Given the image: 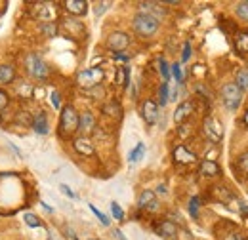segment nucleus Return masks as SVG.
Returning a JSON list of instances; mask_svg holds the SVG:
<instances>
[{
    "label": "nucleus",
    "instance_id": "39448f33",
    "mask_svg": "<svg viewBox=\"0 0 248 240\" xmlns=\"http://www.w3.org/2000/svg\"><path fill=\"white\" fill-rule=\"evenodd\" d=\"M202 135L212 143H219L223 137V128L214 117H206L202 122Z\"/></svg>",
    "mask_w": 248,
    "mask_h": 240
},
{
    "label": "nucleus",
    "instance_id": "ea45409f",
    "mask_svg": "<svg viewBox=\"0 0 248 240\" xmlns=\"http://www.w3.org/2000/svg\"><path fill=\"white\" fill-rule=\"evenodd\" d=\"M60 189L63 191V195H67L69 198H77V195H75V193H73V191H71L67 185H60Z\"/></svg>",
    "mask_w": 248,
    "mask_h": 240
},
{
    "label": "nucleus",
    "instance_id": "7c9ffc66",
    "mask_svg": "<svg viewBox=\"0 0 248 240\" xmlns=\"http://www.w3.org/2000/svg\"><path fill=\"white\" fill-rule=\"evenodd\" d=\"M40 30H42L46 36H56V34H58V29H56L54 23H42V25H40Z\"/></svg>",
    "mask_w": 248,
    "mask_h": 240
},
{
    "label": "nucleus",
    "instance_id": "c9c22d12",
    "mask_svg": "<svg viewBox=\"0 0 248 240\" xmlns=\"http://www.w3.org/2000/svg\"><path fill=\"white\" fill-rule=\"evenodd\" d=\"M189 130H191V126H189V124H180V130H178V135H180V137H187V135H189Z\"/></svg>",
    "mask_w": 248,
    "mask_h": 240
},
{
    "label": "nucleus",
    "instance_id": "cd10ccee",
    "mask_svg": "<svg viewBox=\"0 0 248 240\" xmlns=\"http://www.w3.org/2000/svg\"><path fill=\"white\" fill-rule=\"evenodd\" d=\"M23 221H25V223H27L29 227H32V229H34V227H40V225H42V221H40V219H38V217H36L34 213H25V215H23Z\"/></svg>",
    "mask_w": 248,
    "mask_h": 240
},
{
    "label": "nucleus",
    "instance_id": "f704fd0d",
    "mask_svg": "<svg viewBox=\"0 0 248 240\" xmlns=\"http://www.w3.org/2000/svg\"><path fill=\"white\" fill-rule=\"evenodd\" d=\"M8 103H10V97H8V93L0 90V111H2V109H6V107H8Z\"/></svg>",
    "mask_w": 248,
    "mask_h": 240
},
{
    "label": "nucleus",
    "instance_id": "6e6552de",
    "mask_svg": "<svg viewBox=\"0 0 248 240\" xmlns=\"http://www.w3.org/2000/svg\"><path fill=\"white\" fill-rule=\"evenodd\" d=\"M172 158H174L176 164H184V166L199 162V156H197L195 152H191L186 145H178V147H174V150H172Z\"/></svg>",
    "mask_w": 248,
    "mask_h": 240
},
{
    "label": "nucleus",
    "instance_id": "c85d7f7f",
    "mask_svg": "<svg viewBox=\"0 0 248 240\" xmlns=\"http://www.w3.org/2000/svg\"><path fill=\"white\" fill-rule=\"evenodd\" d=\"M199 206H201V200L197 196H193L189 200V213H191V217H199Z\"/></svg>",
    "mask_w": 248,
    "mask_h": 240
},
{
    "label": "nucleus",
    "instance_id": "a18cd8bd",
    "mask_svg": "<svg viewBox=\"0 0 248 240\" xmlns=\"http://www.w3.org/2000/svg\"><path fill=\"white\" fill-rule=\"evenodd\" d=\"M145 210H147V211H156V210H158V202H156V200H155V202H151V204H149Z\"/></svg>",
    "mask_w": 248,
    "mask_h": 240
},
{
    "label": "nucleus",
    "instance_id": "423d86ee",
    "mask_svg": "<svg viewBox=\"0 0 248 240\" xmlns=\"http://www.w3.org/2000/svg\"><path fill=\"white\" fill-rule=\"evenodd\" d=\"M128 46H130V36L126 32H123V30H115V32H111L107 36V48L117 52V54L124 52Z\"/></svg>",
    "mask_w": 248,
    "mask_h": 240
},
{
    "label": "nucleus",
    "instance_id": "f3484780",
    "mask_svg": "<svg viewBox=\"0 0 248 240\" xmlns=\"http://www.w3.org/2000/svg\"><path fill=\"white\" fill-rule=\"evenodd\" d=\"M32 130H34L36 134H40V135H46V134H48V120H46V115H44V113L34 115V119H32Z\"/></svg>",
    "mask_w": 248,
    "mask_h": 240
},
{
    "label": "nucleus",
    "instance_id": "393cba45",
    "mask_svg": "<svg viewBox=\"0 0 248 240\" xmlns=\"http://www.w3.org/2000/svg\"><path fill=\"white\" fill-rule=\"evenodd\" d=\"M237 168L248 176V150L247 152H243V154H239V158H237Z\"/></svg>",
    "mask_w": 248,
    "mask_h": 240
},
{
    "label": "nucleus",
    "instance_id": "e433bc0d",
    "mask_svg": "<svg viewBox=\"0 0 248 240\" xmlns=\"http://www.w3.org/2000/svg\"><path fill=\"white\" fill-rule=\"evenodd\" d=\"M223 240H247L241 233H237V231H231V233H227L225 235V239Z\"/></svg>",
    "mask_w": 248,
    "mask_h": 240
},
{
    "label": "nucleus",
    "instance_id": "1a4fd4ad",
    "mask_svg": "<svg viewBox=\"0 0 248 240\" xmlns=\"http://www.w3.org/2000/svg\"><path fill=\"white\" fill-rule=\"evenodd\" d=\"M141 115H143V120H145L149 126L156 124V120H158V105H156V101L145 99V101H143V107H141Z\"/></svg>",
    "mask_w": 248,
    "mask_h": 240
},
{
    "label": "nucleus",
    "instance_id": "a19ab883",
    "mask_svg": "<svg viewBox=\"0 0 248 240\" xmlns=\"http://www.w3.org/2000/svg\"><path fill=\"white\" fill-rule=\"evenodd\" d=\"M107 6H109V2H101V4H97V6H95V15H101V14L105 12Z\"/></svg>",
    "mask_w": 248,
    "mask_h": 240
},
{
    "label": "nucleus",
    "instance_id": "8fccbe9b",
    "mask_svg": "<svg viewBox=\"0 0 248 240\" xmlns=\"http://www.w3.org/2000/svg\"><path fill=\"white\" fill-rule=\"evenodd\" d=\"M243 120H245V126H247V128H248V111H247V113H245V119H243Z\"/></svg>",
    "mask_w": 248,
    "mask_h": 240
},
{
    "label": "nucleus",
    "instance_id": "0eeeda50",
    "mask_svg": "<svg viewBox=\"0 0 248 240\" xmlns=\"http://www.w3.org/2000/svg\"><path fill=\"white\" fill-rule=\"evenodd\" d=\"M103 78V71L101 69H88V71H82L78 75V84L82 88H93L101 82Z\"/></svg>",
    "mask_w": 248,
    "mask_h": 240
},
{
    "label": "nucleus",
    "instance_id": "09e8293b",
    "mask_svg": "<svg viewBox=\"0 0 248 240\" xmlns=\"http://www.w3.org/2000/svg\"><path fill=\"white\" fill-rule=\"evenodd\" d=\"M156 191H158V193H164V191H166V187H164V185H158V189H156Z\"/></svg>",
    "mask_w": 248,
    "mask_h": 240
},
{
    "label": "nucleus",
    "instance_id": "58836bf2",
    "mask_svg": "<svg viewBox=\"0 0 248 240\" xmlns=\"http://www.w3.org/2000/svg\"><path fill=\"white\" fill-rule=\"evenodd\" d=\"M52 105H54V109H60V105H62V97H60L58 91L52 93Z\"/></svg>",
    "mask_w": 248,
    "mask_h": 240
},
{
    "label": "nucleus",
    "instance_id": "a211bd4d",
    "mask_svg": "<svg viewBox=\"0 0 248 240\" xmlns=\"http://www.w3.org/2000/svg\"><path fill=\"white\" fill-rule=\"evenodd\" d=\"M101 111H103V115L113 117V119H121V117H123V107H121L119 101H109V103H105V105L101 107Z\"/></svg>",
    "mask_w": 248,
    "mask_h": 240
},
{
    "label": "nucleus",
    "instance_id": "6ab92c4d",
    "mask_svg": "<svg viewBox=\"0 0 248 240\" xmlns=\"http://www.w3.org/2000/svg\"><path fill=\"white\" fill-rule=\"evenodd\" d=\"M36 10H42V12L36 14L38 19H52V17H56V8L52 10V4L40 2V4H36Z\"/></svg>",
    "mask_w": 248,
    "mask_h": 240
},
{
    "label": "nucleus",
    "instance_id": "412c9836",
    "mask_svg": "<svg viewBox=\"0 0 248 240\" xmlns=\"http://www.w3.org/2000/svg\"><path fill=\"white\" fill-rule=\"evenodd\" d=\"M156 198H155V193L153 191H143L141 195H140V198H138V208L140 210H145L151 202H155Z\"/></svg>",
    "mask_w": 248,
    "mask_h": 240
},
{
    "label": "nucleus",
    "instance_id": "aec40b11",
    "mask_svg": "<svg viewBox=\"0 0 248 240\" xmlns=\"http://www.w3.org/2000/svg\"><path fill=\"white\" fill-rule=\"evenodd\" d=\"M16 78V71L12 65H0V84H10Z\"/></svg>",
    "mask_w": 248,
    "mask_h": 240
},
{
    "label": "nucleus",
    "instance_id": "de8ad7c7",
    "mask_svg": "<svg viewBox=\"0 0 248 240\" xmlns=\"http://www.w3.org/2000/svg\"><path fill=\"white\" fill-rule=\"evenodd\" d=\"M241 213H243V215H248V206H247V204H243V206H241Z\"/></svg>",
    "mask_w": 248,
    "mask_h": 240
},
{
    "label": "nucleus",
    "instance_id": "72a5a7b5",
    "mask_svg": "<svg viewBox=\"0 0 248 240\" xmlns=\"http://www.w3.org/2000/svg\"><path fill=\"white\" fill-rule=\"evenodd\" d=\"M90 210H92L93 213H95V215H97V217H99V221H101V223H103V225H109V217H107V215H103V213H101V211L97 210V208H95V206H93V204H90Z\"/></svg>",
    "mask_w": 248,
    "mask_h": 240
},
{
    "label": "nucleus",
    "instance_id": "bb28decb",
    "mask_svg": "<svg viewBox=\"0 0 248 240\" xmlns=\"http://www.w3.org/2000/svg\"><path fill=\"white\" fill-rule=\"evenodd\" d=\"M235 12H237V15H239L243 21H248V2H239Z\"/></svg>",
    "mask_w": 248,
    "mask_h": 240
},
{
    "label": "nucleus",
    "instance_id": "ddd939ff",
    "mask_svg": "<svg viewBox=\"0 0 248 240\" xmlns=\"http://www.w3.org/2000/svg\"><path fill=\"white\" fill-rule=\"evenodd\" d=\"M155 231L162 237V239H174V237L178 235V225H176L174 221L164 219V221H160V223L156 225Z\"/></svg>",
    "mask_w": 248,
    "mask_h": 240
},
{
    "label": "nucleus",
    "instance_id": "49530a36",
    "mask_svg": "<svg viewBox=\"0 0 248 240\" xmlns=\"http://www.w3.org/2000/svg\"><path fill=\"white\" fill-rule=\"evenodd\" d=\"M115 237H117V239H119V240H126V239H124V235H123V233H121V231H119V229L115 231Z\"/></svg>",
    "mask_w": 248,
    "mask_h": 240
},
{
    "label": "nucleus",
    "instance_id": "4c0bfd02",
    "mask_svg": "<svg viewBox=\"0 0 248 240\" xmlns=\"http://www.w3.org/2000/svg\"><path fill=\"white\" fill-rule=\"evenodd\" d=\"M189 58H191V44L186 42V44H184V56H182V61L186 63V61H189Z\"/></svg>",
    "mask_w": 248,
    "mask_h": 240
},
{
    "label": "nucleus",
    "instance_id": "473e14b6",
    "mask_svg": "<svg viewBox=\"0 0 248 240\" xmlns=\"http://www.w3.org/2000/svg\"><path fill=\"white\" fill-rule=\"evenodd\" d=\"M160 63V75H162V78L166 80V84H168V78H170V67H168V63L164 60L158 61Z\"/></svg>",
    "mask_w": 248,
    "mask_h": 240
},
{
    "label": "nucleus",
    "instance_id": "5701e85b",
    "mask_svg": "<svg viewBox=\"0 0 248 240\" xmlns=\"http://www.w3.org/2000/svg\"><path fill=\"white\" fill-rule=\"evenodd\" d=\"M117 84L119 86H128L130 84V71L126 67L117 71Z\"/></svg>",
    "mask_w": 248,
    "mask_h": 240
},
{
    "label": "nucleus",
    "instance_id": "f257e3e1",
    "mask_svg": "<svg viewBox=\"0 0 248 240\" xmlns=\"http://www.w3.org/2000/svg\"><path fill=\"white\" fill-rule=\"evenodd\" d=\"M132 27L140 36L147 38V36H153L158 30V19L151 14H138L132 21Z\"/></svg>",
    "mask_w": 248,
    "mask_h": 240
},
{
    "label": "nucleus",
    "instance_id": "f8f14e48",
    "mask_svg": "<svg viewBox=\"0 0 248 240\" xmlns=\"http://www.w3.org/2000/svg\"><path fill=\"white\" fill-rule=\"evenodd\" d=\"M73 147H75V150L78 154H82V156H93L95 154V147H93V143L88 137H77L73 141Z\"/></svg>",
    "mask_w": 248,
    "mask_h": 240
},
{
    "label": "nucleus",
    "instance_id": "dca6fc26",
    "mask_svg": "<svg viewBox=\"0 0 248 240\" xmlns=\"http://www.w3.org/2000/svg\"><path fill=\"white\" fill-rule=\"evenodd\" d=\"M93 128H95V119H93L92 113H84L78 117V130L82 134H90V132H93Z\"/></svg>",
    "mask_w": 248,
    "mask_h": 240
},
{
    "label": "nucleus",
    "instance_id": "b1692460",
    "mask_svg": "<svg viewBox=\"0 0 248 240\" xmlns=\"http://www.w3.org/2000/svg\"><path fill=\"white\" fill-rule=\"evenodd\" d=\"M168 99H170V86L164 82V84H160V90H158V103L164 107L168 103Z\"/></svg>",
    "mask_w": 248,
    "mask_h": 240
},
{
    "label": "nucleus",
    "instance_id": "79ce46f5",
    "mask_svg": "<svg viewBox=\"0 0 248 240\" xmlns=\"http://www.w3.org/2000/svg\"><path fill=\"white\" fill-rule=\"evenodd\" d=\"M195 90L199 91V93H201V95H204V97H206V99H208V97H210V93H208V90H206V88H204V86H202V84H199V86H197V88H195Z\"/></svg>",
    "mask_w": 248,
    "mask_h": 240
},
{
    "label": "nucleus",
    "instance_id": "a878e982",
    "mask_svg": "<svg viewBox=\"0 0 248 240\" xmlns=\"http://www.w3.org/2000/svg\"><path fill=\"white\" fill-rule=\"evenodd\" d=\"M143 152H145V145H143V143H138L136 149L130 152V162H138V160L143 156Z\"/></svg>",
    "mask_w": 248,
    "mask_h": 240
},
{
    "label": "nucleus",
    "instance_id": "c756f323",
    "mask_svg": "<svg viewBox=\"0 0 248 240\" xmlns=\"http://www.w3.org/2000/svg\"><path fill=\"white\" fill-rule=\"evenodd\" d=\"M170 71H172L170 75H172L178 82H184V73H182V65H180V63H174V65L170 67Z\"/></svg>",
    "mask_w": 248,
    "mask_h": 240
},
{
    "label": "nucleus",
    "instance_id": "9d476101",
    "mask_svg": "<svg viewBox=\"0 0 248 240\" xmlns=\"http://www.w3.org/2000/svg\"><path fill=\"white\" fill-rule=\"evenodd\" d=\"M193 111H195L193 101H182V103L176 107V111H174V122H176V124H186L187 119L193 115Z\"/></svg>",
    "mask_w": 248,
    "mask_h": 240
},
{
    "label": "nucleus",
    "instance_id": "4468645a",
    "mask_svg": "<svg viewBox=\"0 0 248 240\" xmlns=\"http://www.w3.org/2000/svg\"><path fill=\"white\" fill-rule=\"evenodd\" d=\"M235 50L241 58H248V30H239L235 36Z\"/></svg>",
    "mask_w": 248,
    "mask_h": 240
},
{
    "label": "nucleus",
    "instance_id": "9b49d317",
    "mask_svg": "<svg viewBox=\"0 0 248 240\" xmlns=\"http://www.w3.org/2000/svg\"><path fill=\"white\" fill-rule=\"evenodd\" d=\"M63 8L67 10V14L78 17V15H84L88 12V2H84V0H67V2H63Z\"/></svg>",
    "mask_w": 248,
    "mask_h": 240
},
{
    "label": "nucleus",
    "instance_id": "4be33fe9",
    "mask_svg": "<svg viewBox=\"0 0 248 240\" xmlns=\"http://www.w3.org/2000/svg\"><path fill=\"white\" fill-rule=\"evenodd\" d=\"M235 86L241 91L248 90V69H241L237 71V76H235Z\"/></svg>",
    "mask_w": 248,
    "mask_h": 240
},
{
    "label": "nucleus",
    "instance_id": "2eb2a0df",
    "mask_svg": "<svg viewBox=\"0 0 248 240\" xmlns=\"http://www.w3.org/2000/svg\"><path fill=\"white\" fill-rule=\"evenodd\" d=\"M199 174L204 176V178H214V176H219L221 170L214 160H202L201 166H199Z\"/></svg>",
    "mask_w": 248,
    "mask_h": 240
},
{
    "label": "nucleus",
    "instance_id": "c03bdc74",
    "mask_svg": "<svg viewBox=\"0 0 248 240\" xmlns=\"http://www.w3.org/2000/svg\"><path fill=\"white\" fill-rule=\"evenodd\" d=\"M19 122H27V124H29V122H31V120H29V113H21V115H19Z\"/></svg>",
    "mask_w": 248,
    "mask_h": 240
},
{
    "label": "nucleus",
    "instance_id": "20e7f679",
    "mask_svg": "<svg viewBox=\"0 0 248 240\" xmlns=\"http://www.w3.org/2000/svg\"><path fill=\"white\" fill-rule=\"evenodd\" d=\"M25 69H27V73L31 75L32 78H36V80H44V78H48V75H50L48 65L40 60L38 56H34V54L27 56V60H25Z\"/></svg>",
    "mask_w": 248,
    "mask_h": 240
},
{
    "label": "nucleus",
    "instance_id": "f03ea898",
    "mask_svg": "<svg viewBox=\"0 0 248 240\" xmlns=\"http://www.w3.org/2000/svg\"><path fill=\"white\" fill-rule=\"evenodd\" d=\"M78 130V113L75 111L73 105H65L62 109L60 117V134L62 137H69Z\"/></svg>",
    "mask_w": 248,
    "mask_h": 240
},
{
    "label": "nucleus",
    "instance_id": "2f4dec72",
    "mask_svg": "<svg viewBox=\"0 0 248 240\" xmlns=\"http://www.w3.org/2000/svg\"><path fill=\"white\" fill-rule=\"evenodd\" d=\"M111 213H113V217H115V219H119V221H123L124 219V211L117 202H111Z\"/></svg>",
    "mask_w": 248,
    "mask_h": 240
},
{
    "label": "nucleus",
    "instance_id": "7ed1b4c3",
    "mask_svg": "<svg viewBox=\"0 0 248 240\" xmlns=\"http://www.w3.org/2000/svg\"><path fill=\"white\" fill-rule=\"evenodd\" d=\"M221 101L229 111H235L243 101V91L235 86V82H227L221 88Z\"/></svg>",
    "mask_w": 248,
    "mask_h": 240
},
{
    "label": "nucleus",
    "instance_id": "37998d69",
    "mask_svg": "<svg viewBox=\"0 0 248 240\" xmlns=\"http://www.w3.org/2000/svg\"><path fill=\"white\" fill-rule=\"evenodd\" d=\"M115 60H119V61H128V60H130V56H126L124 52H121V54H117V56H115Z\"/></svg>",
    "mask_w": 248,
    "mask_h": 240
}]
</instances>
